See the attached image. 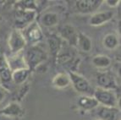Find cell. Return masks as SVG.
I'll use <instances>...</instances> for the list:
<instances>
[{"label":"cell","instance_id":"8fae6325","mask_svg":"<svg viewBox=\"0 0 121 120\" xmlns=\"http://www.w3.org/2000/svg\"><path fill=\"white\" fill-rule=\"evenodd\" d=\"M26 38V42L29 41L30 42H36L40 41L42 38V30L36 23L33 22L32 24L27 26V30L26 34H23Z\"/></svg>","mask_w":121,"mask_h":120},{"label":"cell","instance_id":"6da1fadb","mask_svg":"<svg viewBox=\"0 0 121 120\" xmlns=\"http://www.w3.org/2000/svg\"><path fill=\"white\" fill-rule=\"evenodd\" d=\"M48 58V54L39 46H32L28 48L25 56L27 68L31 71L42 64Z\"/></svg>","mask_w":121,"mask_h":120},{"label":"cell","instance_id":"484cf974","mask_svg":"<svg viewBox=\"0 0 121 120\" xmlns=\"http://www.w3.org/2000/svg\"><path fill=\"white\" fill-rule=\"evenodd\" d=\"M97 120H101V119H97Z\"/></svg>","mask_w":121,"mask_h":120},{"label":"cell","instance_id":"cb8c5ba5","mask_svg":"<svg viewBox=\"0 0 121 120\" xmlns=\"http://www.w3.org/2000/svg\"><path fill=\"white\" fill-rule=\"evenodd\" d=\"M6 96H7L6 89L3 88V87H0V103H1V102L5 99Z\"/></svg>","mask_w":121,"mask_h":120},{"label":"cell","instance_id":"d4e9b609","mask_svg":"<svg viewBox=\"0 0 121 120\" xmlns=\"http://www.w3.org/2000/svg\"><path fill=\"white\" fill-rule=\"evenodd\" d=\"M105 3L108 4L110 7H116L118 4H120V1L119 0H108V1H105Z\"/></svg>","mask_w":121,"mask_h":120},{"label":"cell","instance_id":"3957f363","mask_svg":"<svg viewBox=\"0 0 121 120\" xmlns=\"http://www.w3.org/2000/svg\"><path fill=\"white\" fill-rule=\"evenodd\" d=\"M93 97L97 101L99 104L104 107H117V96L112 90L97 87L94 90Z\"/></svg>","mask_w":121,"mask_h":120},{"label":"cell","instance_id":"7402d4cb","mask_svg":"<svg viewBox=\"0 0 121 120\" xmlns=\"http://www.w3.org/2000/svg\"><path fill=\"white\" fill-rule=\"evenodd\" d=\"M56 59L57 62L59 63V64H65L69 63V61H71L73 59V55L70 51H69L68 49H62L61 48L59 52L57 54Z\"/></svg>","mask_w":121,"mask_h":120},{"label":"cell","instance_id":"30bf717a","mask_svg":"<svg viewBox=\"0 0 121 120\" xmlns=\"http://www.w3.org/2000/svg\"><path fill=\"white\" fill-rule=\"evenodd\" d=\"M0 80L3 83L12 81V70L9 65L8 60L3 54H0Z\"/></svg>","mask_w":121,"mask_h":120},{"label":"cell","instance_id":"d6986e66","mask_svg":"<svg viewBox=\"0 0 121 120\" xmlns=\"http://www.w3.org/2000/svg\"><path fill=\"white\" fill-rule=\"evenodd\" d=\"M77 45L84 52H90L92 47V42H91V38L81 32H78Z\"/></svg>","mask_w":121,"mask_h":120},{"label":"cell","instance_id":"277c9868","mask_svg":"<svg viewBox=\"0 0 121 120\" xmlns=\"http://www.w3.org/2000/svg\"><path fill=\"white\" fill-rule=\"evenodd\" d=\"M26 43L27 42L22 32L19 30H12L8 39V45L10 52L14 54L17 53L26 47Z\"/></svg>","mask_w":121,"mask_h":120},{"label":"cell","instance_id":"2e32d148","mask_svg":"<svg viewBox=\"0 0 121 120\" xmlns=\"http://www.w3.org/2000/svg\"><path fill=\"white\" fill-rule=\"evenodd\" d=\"M69 84H71V82L69 74L65 73H59L52 79V86L56 88H66Z\"/></svg>","mask_w":121,"mask_h":120},{"label":"cell","instance_id":"7c38bea8","mask_svg":"<svg viewBox=\"0 0 121 120\" xmlns=\"http://www.w3.org/2000/svg\"><path fill=\"white\" fill-rule=\"evenodd\" d=\"M0 114H3L4 116L16 118L23 115V109L20 105L17 102H10L7 105L4 109L0 110Z\"/></svg>","mask_w":121,"mask_h":120},{"label":"cell","instance_id":"4fadbf2b","mask_svg":"<svg viewBox=\"0 0 121 120\" xmlns=\"http://www.w3.org/2000/svg\"><path fill=\"white\" fill-rule=\"evenodd\" d=\"M48 43L50 53L52 56L56 57L57 54L59 53L62 48V39H61V37L56 36V35H52L48 39Z\"/></svg>","mask_w":121,"mask_h":120},{"label":"cell","instance_id":"603a6c76","mask_svg":"<svg viewBox=\"0 0 121 120\" xmlns=\"http://www.w3.org/2000/svg\"><path fill=\"white\" fill-rule=\"evenodd\" d=\"M28 90H29V84L25 82L24 84H22V87H21L20 92H19V97L22 98L24 96H26Z\"/></svg>","mask_w":121,"mask_h":120},{"label":"cell","instance_id":"9c48e42d","mask_svg":"<svg viewBox=\"0 0 121 120\" xmlns=\"http://www.w3.org/2000/svg\"><path fill=\"white\" fill-rule=\"evenodd\" d=\"M98 117L101 120H120V112L116 107L103 106L98 110Z\"/></svg>","mask_w":121,"mask_h":120},{"label":"cell","instance_id":"ba28073f","mask_svg":"<svg viewBox=\"0 0 121 120\" xmlns=\"http://www.w3.org/2000/svg\"><path fill=\"white\" fill-rule=\"evenodd\" d=\"M113 17V11H102L95 13L91 15L89 20V24L92 26H98L111 20Z\"/></svg>","mask_w":121,"mask_h":120},{"label":"cell","instance_id":"e0dca14e","mask_svg":"<svg viewBox=\"0 0 121 120\" xmlns=\"http://www.w3.org/2000/svg\"><path fill=\"white\" fill-rule=\"evenodd\" d=\"M30 70L29 69H20L12 72V81L16 85H22L28 78Z\"/></svg>","mask_w":121,"mask_h":120},{"label":"cell","instance_id":"5bb4252c","mask_svg":"<svg viewBox=\"0 0 121 120\" xmlns=\"http://www.w3.org/2000/svg\"><path fill=\"white\" fill-rule=\"evenodd\" d=\"M15 18H16V24L18 26L29 24L30 20L34 19V12L30 10L19 9L15 14Z\"/></svg>","mask_w":121,"mask_h":120},{"label":"cell","instance_id":"ac0fdd59","mask_svg":"<svg viewBox=\"0 0 121 120\" xmlns=\"http://www.w3.org/2000/svg\"><path fill=\"white\" fill-rule=\"evenodd\" d=\"M41 23L46 27H52L59 23V16L54 12L45 13L41 17Z\"/></svg>","mask_w":121,"mask_h":120},{"label":"cell","instance_id":"ffe728a7","mask_svg":"<svg viewBox=\"0 0 121 120\" xmlns=\"http://www.w3.org/2000/svg\"><path fill=\"white\" fill-rule=\"evenodd\" d=\"M92 64L97 68H108L111 64V59L106 55H97L92 58Z\"/></svg>","mask_w":121,"mask_h":120},{"label":"cell","instance_id":"7a4b0ae2","mask_svg":"<svg viewBox=\"0 0 121 120\" xmlns=\"http://www.w3.org/2000/svg\"><path fill=\"white\" fill-rule=\"evenodd\" d=\"M68 74L70 79V82L73 85L74 88L79 93L83 94L84 96H90L93 95L94 89L91 87V84L88 82V80L82 75L72 71H69Z\"/></svg>","mask_w":121,"mask_h":120},{"label":"cell","instance_id":"44dd1931","mask_svg":"<svg viewBox=\"0 0 121 120\" xmlns=\"http://www.w3.org/2000/svg\"><path fill=\"white\" fill-rule=\"evenodd\" d=\"M103 44L108 49H114L119 44V38L114 34H108L103 38Z\"/></svg>","mask_w":121,"mask_h":120},{"label":"cell","instance_id":"8992f818","mask_svg":"<svg viewBox=\"0 0 121 120\" xmlns=\"http://www.w3.org/2000/svg\"><path fill=\"white\" fill-rule=\"evenodd\" d=\"M103 3L101 0H78L75 2V6L81 14H89L96 11Z\"/></svg>","mask_w":121,"mask_h":120},{"label":"cell","instance_id":"52a82bcc","mask_svg":"<svg viewBox=\"0 0 121 120\" xmlns=\"http://www.w3.org/2000/svg\"><path fill=\"white\" fill-rule=\"evenodd\" d=\"M59 34L61 38L66 40L70 46L77 45L78 32L75 28L71 25H64L59 28Z\"/></svg>","mask_w":121,"mask_h":120},{"label":"cell","instance_id":"9a60e30c","mask_svg":"<svg viewBox=\"0 0 121 120\" xmlns=\"http://www.w3.org/2000/svg\"><path fill=\"white\" fill-rule=\"evenodd\" d=\"M78 105L80 107L85 110H91L97 107L99 105L97 101L93 96H82L79 98Z\"/></svg>","mask_w":121,"mask_h":120},{"label":"cell","instance_id":"5b68a950","mask_svg":"<svg viewBox=\"0 0 121 120\" xmlns=\"http://www.w3.org/2000/svg\"><path fill=\"white\" fill-rule=\"evenodd\" d=\"M97 82L99 87L106 90L117 89V83L113 75L109 72H101L97 74Z\"/></svg>","mask_w":121,"mask_h":120}]
</instances>
